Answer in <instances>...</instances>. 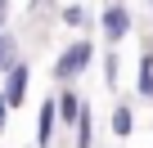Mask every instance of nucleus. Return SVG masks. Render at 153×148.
<instances>
[{
  "mask_svg": "<svg viewBox=\"0 0 153 148\" xmlns=\"http://www.w3.org/2000/svg\"><path fill=\"white\" fill-rule=\"evenodd\" d=\"M95 144V117L90 108H81V117H76V148H90Z\"/></svg>",
  "mask_w": 153,
  "mask_h": 148,
  "instance_id": "nucleus-8",
  "label": "nucleus"
},
{
  "mask_svg": "<svg viewBox=\"0 0 153 148\" xmlns=\"http://www.w3.org/2000/svg\"><path fill=\"white\" fill-rule=\"evenodd\" d=\"M54 126H59V108H54V94L41 103V112H36V148H50L54 144Z\"/></svg>",
  "mask_w": 153,
  "mask_h": 148,
  "instance_id": "nucleus-5",
  "label": "nucleus"
},
{
  "mask_svg": "<svg viewBox=\"0 0 153 148\" xmlns=\"http://www.w3.org/2000/svg\"><path fill=\"white\" fill-rule=\"evenodd\" d=\"M63 23H68V27H86V9H81V5H68V9H63Z\"/></svg>",
  "mask_w": 153,
  "mask_h": 148,
  "instance_id": "nucleus-10",
  "label": "nucleus"
},
{
  "mask_svg": "<svg viewBox=\"0 0 153 148\" xmlns=\"http://www.w3.org/2000/svg\"><path fill=\"white\" fill-rule=\"evenodd\" d=\"M135 90H140V99H153V49L140 58V77H135Z\"/></svg>",
  "mask_w": 153,
  "mask_h": 148,
  "instance_id": "nucleus-7",
  "label": "nucleus"
},
{
  "mask_svg": "<svg viewBox=\"0 0 153 148\" xmlns=\"http://www.w3.org/2000/svg\"><path fill=\"white\" fill-rule=\"evenodd\" d=\"M113 135H117V139H131V135H135V112H131V103H117V108H113Z\"/></svg>",
  "mask_w": 153,
  "mask_h": 148,
  "instance_id": "nucleus-6",
  "label": "nucleus"
},
{
  "mask_svg": "<svg viewBox=\"0 0 153 148\" xmlns=\"http://www.w3.org/2000/svg\"><path fill=\"white\" fill-rule=\"evenodd\" d=\"M27 85H32V67L18 58V63L5 72V90H0V94L9 99V108H23V103H27Z\"/></svg>",
  "mask_w": 153,
  "mask_h": 148,
  "instance_id": "nucleus-3",
  "label": "nucleus"
},
{
  "mask_svg": "<svg viewBox=\"0 0 153 148\" xmlns=\"http://www.w3.org/2000/svg\"><path fill=\"white\" fill-rule=\"evenodd\" d=\"M99 27H104V40H108V45H122L126 32H131V9L122 5V0H113V5L99 14Z\"/></svg>",
  "mask_w": 153,
  "mask_h": 148,
  "instance_id": "nucleus-2",
  "label": "nucleus"
},
{
  "mask_svg": "<svg viewBox=\"0 0 153 148\" xmlns=\"http://www.w3.org/2000/svg\"><path fill=\"white\" fill-rule=\"evenodd\" d=\"M0 18H5V0H0Z\"/></svg>",
  "mask_w": 153,
  "mask_h": 148,
  "instance_id": "nucleus-13",
  "label": "nucleus"
},
{
  "mask_svg": "<svg viewBox=\"0 0 153 148\" xmlns=\"http://www.w3.org/2000/svg\"><path fill=\"white\" fill-rule=\"evenodd\" d=\"M14 63H18V54H14V40H9L5 32H0V72H9Z\"/></svg>",
  "mask_w": 153,
  "mask_h": 148,
  "instance_id": "nucleus-9",
  "label": "nucleus"
},
{
  "mask_svg": "<svg viewBox=\"0 0 153 148\" xmlns=\"http://www.w3.org/2000/svg\"><path fill=\"white\" fill-rule=\"evenodd\" d=\"M104 81H108V90H117V54L104 58Z\"/></svg>",
  "mask_w": 153,
  "mask_h": 148,
  "instance_id": "nucleus-11",
  "label": "nucleus"
},
{
  "mask_svg": "<svg viewBox=\"0 0 153 148\" xmlns=\"http://www.w3.org/2000/svg\"><path fill=\"white\" fill-rule=\"evenodd\" d=\"M9 112H14V108H9V99L0 94V135H5V121H9Z\"/></svg>",
  "mask_w": 153,
  "mask_h": 148,
  "instance_id": "nucleus-12",
  "label": "nucleus"
},
{
  "mask_svg": "<svg viewBox=\"0 0 153 148\" xmlns=\"http://www.w3.org/2000/svg\"><path fill=\"white\" fill-rule=\"evenodd\" d=\"M90 63H95V45L90 40H72L59 58H54V81L59 85H68V81H76V77H81V72H90Z\"/></svg>",
  "mask_w": 153,
  "mask_h": 148,
  "instance_id": "nucleus-1",
  "label": "nucleus"
},
{
  "mask_svg": "<svg viewBox=\"0 0 153 148\" xmlns=\"http://www.w3.org/2000/svg\"><path fill=\"white\" fill-rule=\"evenodd\" d=\"M54 108H59V121H63V126H76V117H81L86 99L76 94V90H72V81H68V85H63V90L54 94Z\"/></svg>",
  "mask_w": 153,
  "mask_h": 148,
  "instance_id": "nucleus-4",
  "label": "nucleus"
}]
</instances>
